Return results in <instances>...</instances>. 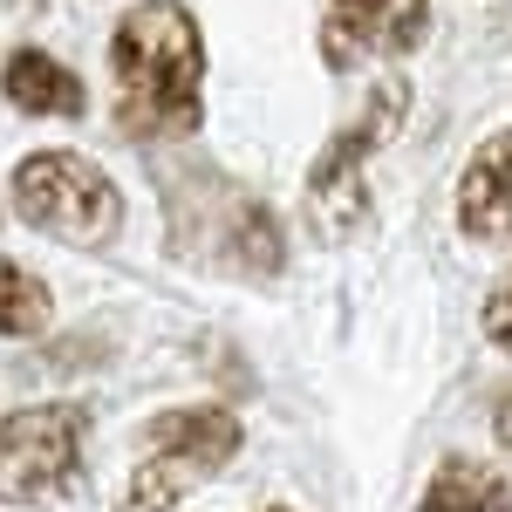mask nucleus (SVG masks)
<instances>
[{"instance_id":"nucleus-1","label":"nucleus","mask_w":512,"mask_h":512,"mask_svg":"<svg viewBox=\"0 0 512 512\" xmlns=\"http://www.w3.org/2000/svg\"><path fill=\"white\" fill-rule=\"evenodd\" d=\"M110 76H117V123L130 137H192L205 123V35L192 7L144 0L110 35Z\"/></svg>"},{"instance_id":"nucleus-2","label":"nucleus","mask_w":512,"mask_h":512,"mask_svg":"<svg viewBox=\"0 0 512 512\" xmlns=\"http://www.w3.org/2000/svg\"><path fill=\"white\" fill-rule=\"evenodd\" d=\"M239 444H246V431L226 403H185V410L151 417L144 444H137V465H130L123 512H178L198 485H212L233 465Z\"/></svg>"},{"instance_id":"nucleus-3","label":"nucleus","mask_w":512,"mask_h":512,"mask_svg":"<svg viewBox=\"0 0 512 512\" xmlns=\"http://www.w3.org/2000/svg\"><path fill=\"white\" fill-rule=\"evenodd\" d=\"M7 198H14L21 226L62 239V246H82V253H96L123 233L117 178L82 151H28L7 178Z\"/></svg>"},{"instance_id":"nucleus-4","label":"nucleus","mask_w":512,"mask_h":512,"mask_svg":"<svg viewBox=\"0 0 512 512\" xmlns=\"http://www.w3.org/2000/svg\"><path fill=\"white\" fill-rule=\"evenodd\" d=\"M410 117V82L403 76H383L369 89V103L355 110L328 144L321 158L308 164V185H301V205H308V226L321 239H349L362 219H369V185H362V164L376 151H390L396 130Z\"/></svg>"},{"instance_id":"nucleus-5","label":"nucleus","mask_w":512,"mask_h":512,"mask_svg":"<svg viewBox=\"0 0 512 512\" xmlns=\"http://www.w3.org/2000/svg\"><path fill=\"white\" fill-rule=\"evenodd\" d=\"M89 410L82 403H28L0 417V506H62L82 485Z\"/></svg>"},{"instance_id":"nucleus-6","label":"nucleus","mask_w":512,"mask_h":512,"mask_svg":"<svg viewBox=\"0 0 512 512\" xmlns=\"http://www.w3.org/2000/svg\"><path fill=\"white\" fill-rule=\"evenodd\" d=\"M198 246H212L205 267L239 274V280H274L287 267V233H280L274 205L226 185V178H212V192H205V233H198ZM185 253H192V239H185Z\"/></svg>"},{"instance_id":"nucleus-7","label":"nucleus","mask_w":512,"mask_h":512,"mask_svg":"<svg viewBox=\"0 0 512 512\" xmlns=\"http://www.w3.org/2000/svg\"><path fill=\"white\" fill-rule=\"evenodd\" d=\"M431 41V0H328L321 62L355 69L369 55H417Z\"/></svg>"},{"instance_id":"nucleus-8","label":"nucleus","mask_w":512,"mask_h":512,"mask_svg":"<svg viewBox=\"0 0 512 512\" xmlns=\"http://www.w3.org/2000/svg\"><path fill=\"white\" fill-rule=\"evenodd\" d=\"M458 233L478 246L512 239V130L485 137L458 171Z\"/></svg>"},{"instance_id":"nucleus-9","label":"nucleus","mask_w":512,"mask_h":512,"mask_svg":"<svg viewBox=\"0 0 512 512\" xmlns=\"http://www.w3.org/2000/svg\"><path fill=\"white\" fill-rule=\"evenodd\" d=\"M0 96H7V110H21V117L76 123L82 110H89V89L76 82V69L55 62L48 48H14V55L0 62Z\"/></svg>"},{"instance_id":"nucleus-10","label":"nucleus","mask_w":512,"mask_h":512,"mask_svg":"<svg viewBox=\"0 0 512 512\" xmlns=\"http://www.w3.org/2000/svg\"><path fill=\"white\" fill-rule=\"evenodd\" d=\"M417 512H512V472L478 465V458H444L424 478Z\"/></svg>"},{"instance_id":"nucleus-11","label":"nucleus","mask_w":512,"mask_h":512,"mask_svg":"<svg viewBox=\"0 0 512 512\" xmlns=\"http://www.w3.org/2000/svg\"><path fill=\"white\" fill-rule=\"evenodd\" d=\"M48 321H55V294H48L21 260L0 253V342H28Z\"/></svg>"},{"instance_id":"nucleus-12","label":"nucleus","mask_w":512,"mask_h":512,"mask_svg":"<svg viewBox=\"0 0 512 512\" xmlns=\"http://www.w3.org/2000/svg\"><path fill=\"white\" fill-rule=\"evenodd\" d=\"M485 335H492V349H512V274L492 287V301H485Z\"/></svg>"},{"instance_id":"nucleus-13","label":"nucleus","mask_w":512,"mask_h":512,"mask_svg":"<svg viewBox=\"0 0 512 512\" xmlns=\"http://www.w3.org/2000/svg\"><path fill=\"white\" fill-rule=\"evenodd\" d=\"M492 437L512 451V396H499V410H492Z\"/></svg>"},{"instance_id":"nucleus-14","label":"nucleus","mask_w":512,"mask_h":512,"mask_svg":"<svg viewBox=\"0 0 512 512\" xmlns=\"http://www.w3.org/2000/svg\"><path fill=\"white\" fill-rule=\"evenodd\" d=\"M267 512H287V506H267Z\"/></svg>"}]
</instances>
